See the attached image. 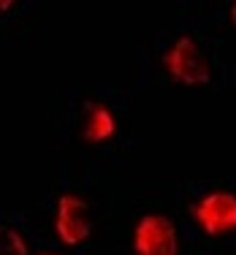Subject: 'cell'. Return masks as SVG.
Returning <instances> with one entry per match:
<instances>
[{
    "instance_id": "obj_1",
    "label": "cell",
    "mask_w": 236,
    "mask_h": 255,
    "mask_svg": "<svg viewBox=\"0 0 236 255\" xmlns=\"http://www.w3.org/2000/svg\"><path fill=\"white\" fill-rule=\"evenodd\" d=\"M44 136L49 160L125 177L136 149V90L117 82L60 87L49 98Z\"/></svg>"
},
{
    "instance_id": "obj_2",
    "label": "cell",
    "mask_w": 236,
    "mask_h": 255,
    "mask_svg": "<svg viewBox=\"0 0 236 255\" xmlns=\"http://www.w3.org/2000/svg\"><path fill=\"white\" fill-rule=\"evenodd\" d=\"M236 90V63L228 41L204 14L179 16L152 30L133 52V90Z\"/></svg>"
},
{
    "instance_id": "obj_3",
    "label": "cell",
    "mask_w": 236,
    "mask_h": 255,
    "mask_svg": "<svg viewBox=\"0 0 236 255\" xmlns=\"http://www.w3.org/2000/svg\"><path fill=\"white\" fill-rule=\"evenodd\" d=\"M122 179L74 160H49V185L33 206L35 223L63 250L98 255L101 247H109Z\"/></svg>"
},
{
    "instance_id": "obj_4",
    "label": "cell",
    "mask_w": 236,
    "mask_h": 255,
    "mask_svg": "<svg viewBox=\"0 0 236 255\" xmlns=\"http://www.w3.org/2000/svg\"><path fill=\"white\" fill-rule=\"evenodd\" d=\"M114 255H196L171 201V187L155 182L119 190L117 212L109 231Z\"/></svg>"
},
{
    "instance_id": "obj_5",
    "label": "cell",
    "mask_w": 236,
    "mask_h": 255,
    "mask_svg": "<svg viewBox=\"0 0 236 255\" xmlns=\"http://www.w3.org/2000/svg\"><path fill=\"white\" fill-rule=\"evenodd\" d=\"M171 201L196 255H236V174L179 179Z\"/></svg>"
},
{
    "instance_id": "obj_6",
    "label": "cell",
    "mask_w": 236,
    "mask_h": 255,
    "mask_svg": "<svg viewBox=\"0 0 236 255\" xmlns=\"http://www.w3.org/2000/svg\"><path fill=\"white\" fill-rule=\"evenodd\" d=\"M44 30V3L0 0V44H33Z\"/></svg>"
},
{
    "instance_id": "obj_7",
    "label": "cell",
    "mask_w": 236,
    "mask_h": 255,
    "mask_svg": "<svg viewBox=\"0 0 236 255\" xmlns=\"http://www.w3.org/2000/svg\"><path fill=\"white\" fill-rule=\"evenodd\" d=\"M38 236L33 206H8L0 201V255H30Z\"/></svg>"
},
{
    "instance_id": "obj_8",
    "label": "cell",
    "mask_w": 236,
    "mask_h": 255,
    "mask_svg": "<svg viewBox=\"0 0 236 255\" xmlns=\"http://www.w3.org/2000/svg\"><path fill=\"white\" fill-rule=\"evenodd\" d=\"M226 41H236V0L209 3V14H204Z\"/></svg>"
},
{
    "instance_id": "obj_9",
    "label": "cell",
    "mask_w": 236,
    "mask_h": 255,
    "mask_svg": "<svg viewBox=\"0 0 236 255\" xmlns=\"http://www.w3.org/2000/svg\"><path fill=\"white\" fill-rule=\"evenodd\" d=\"M30 255H74V253L57 247L49 236H44V231L38 228V236H35V245H33V253H30Z\"/></svg>"
}]
</instances>
